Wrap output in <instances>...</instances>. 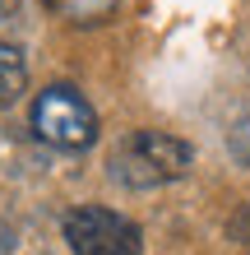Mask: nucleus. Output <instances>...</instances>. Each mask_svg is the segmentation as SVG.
<instances>
[{
    "mask_svg": "<svg viewBox=\"0 0 250 255\" xmlns=\"http://www.w3.org/2000/svg\"><path fill=\"white\" fill-rule=\"evenodd\" d=\"M107 167H111V181H121L130 190H158V186L181 181L195 167V148L167 130H135L121 139Z\"/></svg>",
    "mask_w": 250,
    "mask_h": 255,
    "instance_id": "nucleus-1",
    "label": "nucleus"
},
{
    "mask_svg": "<svg viewBox=\"0 0 250 255\" xmlns=\"http://www.w3.org/2000/svg\"><path fill=\"white\" fill-rule=\"evenodd\" d=\"M28 126L42 144L61 148V153H79V148H93L97 144V112L79 88L70 84H51L42 88L28 107Z\"/></svg>",
    "mask_w": 250,
    "mask_h": 255,
    "instance_id": "nucleus-2",
    "label": "nucleus"
},
{
    "mask_svg": "<svg viewBox=\"0 0 250 255\" xmlns=\"http://www.w3.org/2000/svg\"><path fill=\"white\" fill-rule=\"evenodd\" d=\"M65 242L75 255H144V232L116 209L79 204L65 214Z\"/></svg>",
    "mask_w": 250,
    "mask_h": 255,
    "instance_id": "nucleus-3",
    "label": "nucleus"
},
{
    "mask_svg": "<svg viewBox=\"0 0 250 255\" xmlns=\"http://www.w3.org/2000/svg\"><path fill=\"white\" fill-rule=\"evenodd\" d=\"M23 88H28V61H23V47L0 42V107L19 102Z\"/></svg>",
    "mask_w": 250,
    "mask_h": 255,
    "instance_id": "nucleus-4",
    "label": "nucleus"
},
{
    "mask_svg": "<svg viewBox=\"0 0 250 255\" xmlns=\"http://www.w3.org/2000/svg\"><path fill=\"white\" fill-rule=\"evenodd\" d=\"M51 14H61L70 23H102L116 9V0H42Z\"/></svg>",
    "mask_w": 250,
    "mask_h": 255,
    "instance_id": "nucleus-5",
    "label": "nucleus"
},
{
    "mask_svg": "<svg viewBox=\"0 0 250 255\" xmlns=\"http://www.w3.org/2000/svg\"><path fill=\"white\" fill-rule=\"evenodd\" d=\"M227 148H232V158H237V162H246V167H250V116H241V121L232 126Z\"/></svg>",
    "mask_w": 250,
    "mask_h": 255,
    "instance_id": "nucleus-6",
    "label": "nucleus"
},
{
    "mask_svg": "<svg viewBox=\"0 0 250 255\" xmlns=\"http://www.w3.org/2000/svg\"><path fill=\"white\" fill-rule=\"evenodd\" d=\"M232 228H237V232H241V237H250V209H246V214H241V218H237V223H232Z\"/></svg>",
    "mask_w": 250,
    "mask_h": 255,
    "instance_id": "nucleus-7",
    "label": "nucleus"
},
{
    "mask_svg": "<svg viewBox=\"0 0 250 255\" xmlns=\"http://www.w3.org/2000/svg\"><path fill=\"white\" fill-rule=\"evenodd\" d=\"M14 5H19V0H0V19H5V14H14Z\"/></svg>",
    "mask_w": 250,
    "mask_h": 255,
    "instance_id": "nucleus-8",
    "label": "nucleus"
}]
</instances>
